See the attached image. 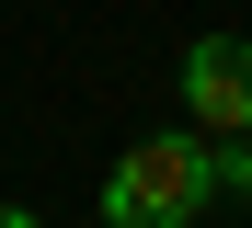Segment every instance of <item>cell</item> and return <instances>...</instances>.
<instances>
[{
	"mask_svg": "<svg viewBox=\"0 0 252 228\" xmlns=\"http://www.w3.org/2000/svg\"><path fill=\"white\" fill-rule=\"evenodd\" d=\"M206 205H252V137L172 126V137H138V149L103 171V217L115 228H184Z\"/></svg>",
	"mask_w": 252,
	"mask_h": 228,
	"instance_id": "6da1fadb",
	"label": "cell"
},
{
	"mask_svg": "<svg viewBox=\"0 0 252 228\" xmlns=\"http://www.w3.org/2000/svg\"><path fill=\"white\" fill-rule=\"evenodd\" d=\"M172 91H184V126L252 137V34H195L172 57Z\"/></svg>",
	"mask_w": 252,
	"mask_h": 228,
	"instance_id": "7a4b0ae2",
	"label": "cell"
}]
</instances>
